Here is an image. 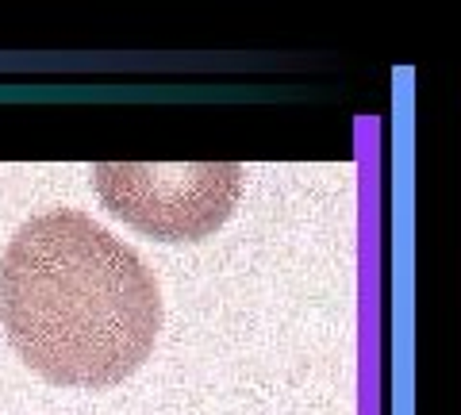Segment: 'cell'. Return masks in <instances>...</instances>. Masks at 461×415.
Returning a JSON list of instances; mask_svg holds the SVG:
<instances>
[{"label":"cell","mask_w":461,"mask_h":415,"mask_svg":"<svg viewBox=\"0 0 461 415\" xmlns=\"http://www.w3.org/2000/svg\"><path fill=\"white\" fill-rule=\"evenodd\" d=\"M96 196L112 216L166 242H200L230 220L242 193L235 162H100Z\"/></svg>","instance_id":"cell-2"},{"label":"cell","mask_w":461,"mask_h":415,"mask_svg":"<svg viewBox=\"0 0 461 415\" xmlns=\"http://www.w3.org/2000/svg\"><path fill=\"white\" fill-rule=\"evenodd\" d=\"M0 323L39 377L108 389L147 362L162 293L147 262L74 208L32 216L0 262Z\"/></svg>","instance_id":"cell-1"}]
</instances>
